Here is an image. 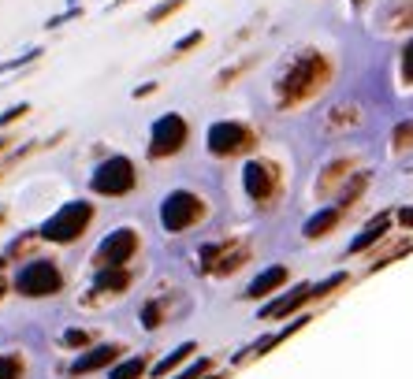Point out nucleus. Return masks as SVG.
<instances>
[{"label":"nucleus","instance_id":"32","mask_svg":"<svg viewBox=\"0 0 413 379\" xmlns=\"http://www.w3.org/2000/svg\"><path fill=\"white\" fill-rule=\"evenodd\" d=\"M250 63H253V60H242V63H235V67L220 71V75H216V86H231V78H238V75H242L246 67H250Z\"/></svg>","mask_w":413,"mask_h":379},{"label":"nucleus","instance_id":"9","mask_svg":"<svg viewBox=\"0 0 413 379\" xmlns=\"http://www.w3.org/2000/svg\"><path fill=\"white\" fill-rule=\"evenodd\" d=\"M242 190L253 205H272V197L279 193V168L272 160H250L242 168Z\"/></svg>","mask_w":413,"mask_h":379},{"label":"nucleus","instance_id":"28","mask_svg":"<svg viewBox=\"0 0 413 379\" xmlns=\"http://www.w3.org/2000/svg\"><path fill=\"white\" fill-rule=\"evenodd\" d=\"M63 346H71V349H82V346H89V331H82V327H71V331H63Z\"/></svg>","mask_w":413,"mask_h":379},{"label":"nucleus","instance_id":"33","mask_svg":"<svg viewBox=\"0 0 413 379\" xmlns=\"http://www.w3.org/2000/svg\"><path fill=\"white\" fill-rule=\"evenodd\" d=\"M402 78L413 82V38L402 45Z\"/></svg>","mask_w":413,"mask_h":379},{"label":"nucleus","instance_id":"3","mask_svg":"<svg viewBox=\"0 0 413 379\" xmlns=\"http://www.w3.org/2000/svg\"><path fill=\"white\" fill-rule=\"evenodd\" d=\"M134 186H138V168L123 153H112L108 160H100L89 175V190L100 193V197H127Z\"/></svg>","mask_w":413,"mask_h":379},{"label":"nucleus","instance_id":"5","mask_svg":"<svg viewBox=\"0 0 413 379\" xmlns=\"http://www.w3.org/2000/svg\"><path fill=\"white\" fill-rule=\"evenodd\" d=\"M187 142H190V123L179 112H164L160 119H153L145 153H149V160H168V156L187 149Z\"/></svg>","mask_w":413,"mask_h":379},{"label":"nucleus","instance_id":"10","mask_svg":"<svg viewBox=\"0 0 413 379\" xmlns=\"http://www.w3.org/2000/svg\"><path fill=\"white\" fill-rule=\"evenodd\" d=\"M119 354H123V346H112V342L86 349V354H82L75 365H71V376H89V372H100V368H116Z\"/></svg>","mask_w":413,"mask_h":379},{"label":"nucleus","instance_id":"36","mask_svg":"<svg viewBox=\"0 0 413 379\" xmlns=\"http://www.w3.org/2000/svg\"><path fill=\"white\" fill-rule=\"evenodd\" d=\"M399 224H402V227H406V230H413V205H410V208H402V212H399Z\"/></svg>","mask_w":413,"mask_h":379},{"label":"nucleus","instance_id":"14","mask_svg":"<svg viewBox=\"0 0 413 379\" xmlns=\"http://www.w3.org/2000/svg\"><path fill=\"white\" fill-rule=\"evenodd\" d=\"M354 160H332V164H328V168H324V175H320V182H317V193H320V197H324V193H332L335 186H339V182H346V179H354Z\"/></svg>","mask_w":413,"mask_h":379},{"label":"nucleus","instance_id":"30","mask_svg":"<svg viewBox=\"0 0 413 379\" xmlns=\"http://www.w3.org/2000/svg\"><path fill=\"white\" fill-rule=\"evenodd\" d=\"M26 112H30V105H26V100H19V105H12L8 112H0V127H12L15 119H23Z\"/></svg>","mask_w":413,"mask_h":379},{"label":"nucleus","instance_id":"1","mask_svg":"<svg viewBox=\"0 0 413 379\" xmlns=\"http://www.w3.org/2000/svg\"><path fill=\"white\" fill-rule=\"evenodd\" d=\"M328 82H332V60L317 49H301L298 56L283 67L279 82H275V105L298 108V105H306L309 97H317Z\"/></svg>","mask_w":413,"mask_h":379},{"label":"nucleus","instance_id":"27","mask_svg":"<svg viewBox=\"0 0 413 379\" xmlns=\"http://www.w3.org/2000/svg\"><path fill=\"white\" fill-rule=\"evenodd\" d=\"M34 60H41V49H26L23 56L4 60V63H0V75H4V71H19V67H26V63H34Z\"/></svg>","mask_w":413,"mask_h":379},{"label":"nucleus","instance_id":"22","mask_svg":"<svg viewBox=\"0 0 413 379\" xmlns=\"http://www.w3.org/2000/svg\"><path fill=\"white\" fill-rule=\"evenodd\" d=\"M357 119H361V116H357L354 105H339L335 112L328 116V131H339V127H354Z\"/></svg>","mask_w":413,"mask_h":379},{"label":"nucleus","instance_id":"24","mask_svg":"<svg viewBox=\"0 0 413 379\" xmlns=\"http://www.w3.org/2000/svg\"><path fill=\"white\" fill-rule=\"evenodd\" d=\"M179 8H187V0H160V4L153 8L149 15H145V23H164V19H171Z\"/></svg>","mask_w":413,"mask_h":379},{"label":"nucleus","instance_id":"6","mask_svg":"<svg viewBox=\"0 0 413 379\" xmlns=\"http://www.w3.org/2000/svg\"><path fill=\"white\" fill-rule=\"evenodd\" d=\"M257 145V134L253 127L238 123V119H220V123H213L205 131V149L220 156V160H227V156H242L250 153Z\"/></svg>","mask_w":413,"mask_h":379},{"label":"nucleus","instance_id":"2","mask_svg":"<svg viewBox=\"0 0 413 379\" xmlns=\"http://www.w3.org/2000/svg\"><path fill=\"white\" fill-rule=\"evenodd\" d=\"M89 224H94V205H89V201H67V205H60L38 227V235L45 238V242L67 246V242H78Z\"/></svg>","mask_w":413,"mask_h":379},{"label":"nucleus","instance_id":"39","mask_svg":"<svg viewBox=\"0 0 413 379\" xmlns=\"http://www.w3.org/2000/svg\"><path fill=\"white\" fill-rule=\"evenodd\" d=\"M0 224H4V208H0Z\"/></svg>","mask_w":413,"mask_h":379},{"label":"nucleus","instance_id":"8","mask_svg":"<svg viewBox=\"0 0 413 379\" xmlns=\"http://www.w3.org/2000/svg\"><path fill=\"white\" fill-rule=\"evenodd\" d=\"M134 253H138V230L134 227H116V230H108V238L97 246L94 264H97V272H105V268H127V261H134Z\"/></svg>","mask_w":413,"mask_h":379},{"label":"nucleus","instance_id":"37","mask_svg":"<svg viewBox=\"0 0 413 379\" xmlns=\"http://www.w3.org/2000/svg\"><path fill=\"white\" fill-rule=\"evenodd\" d=\"M12 142H15V138H8V134H0V153H12Z\"/></svg>","mask_w":413,"mask_h":379},{"label":"nucleus","instance_id":"13","mask_svg":"<svg viewBox=\"0 0 413 379\" xmlns=\"http://www.w3.org/2000/svg\"><path fill=\"white\" fill-rule=\"evenodd\" d=\"M287 283V268L283 264H275V268H264L261 275L250 283V290H246V298H264V294H272V290H279V286Z\"/></svg>","mask_w":413,"mask_h":379},{"label":"nucleus","instance_id":"34","mask_svg":"<svg viewBox=\"0 0 413 379\" xmlns=\"http://www.w3.org/2000/svg\"><path fill=\"white\" fill-rule=\"evenodd\" d=\"M38 145H41V142H30V145H23V149H12V153H8V164H15V160H26V156H30L34 149H38Z\"/></svg>","mask_w":413,"mask_h":379},{"label":"nucleus","instance_id":"18","mask_svg":"<svg viewBox=\"0 0 413 379\" xmlns=\"http://www.w3.org/2000/svg\"><path fill=\"white\" fill-rule=\"evenodd\" d=\"M145 372H149V360L145 357H127L116 368H108V379H142Z\"/></svg>","mask_w":413,"mask_h":379},{"label":"nucleus","instance_id":"23","mask_svg":"<svg viewBox=\"0 0 413 379\" xmlns=\"http://www.w3.org/2000/svg\"><path fill=\"white\" fill-rule=\"evenodd\" d=\"M142 323H145V331H157L160 323H164V298H153L149 305L142 309Z\"/></svg>","mask_w":413,"mask_h":379},{"label":"nucleus","instance_id":"17","mask_svg":"<svg viewBox=\"0 0 413 379\" xmlns=\"http://www.w3.org/2000/svg\"><path fill=\"white\" fill-rule=\"evenodd\" d=\"M194 349H198V342H182V346H179V349H171V354H168V357H164V360H157V365H153V368H149V372H153V376H157V379H160V376H168V372H171V368H179V365H182V360H187L190 354H194Z\"/></svg>","mask_w":413,"mask_h":379},{"label":"nucleus","instance_id":"38","mask_svg":"<svg viewBox=\"0 0 413 379\" xmlns=\"http://www.w3.org/2000/svg\"><path fill=\"white\" fill-rule=\"evenodd\" d=\"M205 379H224V376H205Z\"/></svg>","mask_w":413,"mask_h":379},{"label":"nucleus","instance_id":"31","mask_svg":"<svg viewBox=\"0 0 413 379\" xmlns=\"http://www.w3.org/2000/svg\"><path fill=\"white\" fill-rule=\"evenodd\" d=\"M343 283H346V275H343V272H335L332 279H324V283H317V286H313V298H324V294H332L335 286H343Z\"/></svg>","mask_w":413,"mask_h":379},{"label":"nucleus","instance_id":"7","mask_svg":"<svg viewBox=\"0 0 413 379\" xmlns=\"http://www.w3.org/2000/svg\"><path fill=\"white\" fill-rule=\"evenodd\" d=\"M15 290L23 294V298H52V294L63 290V275L60 268L52 261H30L19 268V275H15Z\"/></svg>","mask_w":413,"mask_h":379},{"label":"nucleus","instance_id":"15","mask_svg":"<svg viewBox=\"0 0 413 379\" xmlns=\"http://www.w3.org/2000/svg\"><path fill=\"white\" fill-rule=\"evenodd\" d=\"M388 230H391V212H380V216L369 219V227H365L361 235H357L354 242H350V253H361V249H369L372 242H380Z\"/></svg>","mask_w":413,"mask_h":379},{"label":"nucleus","instance_id":"35","mask_svg":"<svg viewBox=\"0 0 413 379\" xmlns=\"http://www.w3.org/2000/svg\"><path fill=\"white\" fill-rule=\"evenodd\" d=\"M153 94H157V82H142V86H134V100H145V97H153Z\"/></svg>","mask_w":413,"mask_h":379},{"label":"nucleus","instance_id":"29","mask_svg":"<svg viewBox=\"0 0 413 379\" xmlns=\"http://www.w3.org/2000/svg\"><path fill=\"white\" fill-rule=\"evenodd\" d=\"M209 368H213V360H205V357H198V360H194V365H190V368H182V372H179L176 379H201V376H205V372H209Z\"/></svg>","mask_w":413,"mask_h":379},{"label":"nucleus","instance_id":"25","mask_svg":"<svg viewBox=\"0 0 413 379\" xmlns=\"http://www.w3.org/2000/svg\"><path fill=\"white\" fill-rule=\"evenodd\" d=\"M0 379H23V360L12 354H0Z\"/></svg>","mask_w":413,"mask_h":379},{"label":"nucleus","instance_id":"12","mask_svg":"<svg viewBox=\"0 0 413 379\" xmlns=\"http://www.w3.org/2000/svg\"><path fill=\"white\" fill-rule=\"evenodd\" d=\"M131 283H134V272H131V268H105V272H97L94 290H97V294H123Z\"/></svg>","mask_w":413,"mask_h":379},{"label":"nucleus","instance_id":"19","mask_svg":"<svg viewBox=\"0 0 413 379\" xmlns=\"http://www.w3.org/2000/svg\"><path fill=\"white\" fill-rule=\"evenodd\" d=\"M365 186H369V171H357L354 179H350V182H346V186H343V193H339V208H343V212L350 208L354 201L361 197V190H365Z\"/></svg>","mask_w":413,"mask_h":379},{"label":"nucleus","instance_id":"21","mask_svg":"<svg viewBox=\"0 0 413 379\" xmlns=\"http://www.w3.org/2000/svg\"><path fill=\"white\" fill-rule=\"evenodd\" d=\"M391 149L394 153H410L413 149V119H406V123H399L391 131Z\"/></svg>","mask_w":413,"mask_h":379},{"label":"nucleus","instance_id":"26","mask_svg":"<svg viewBox=\"0 0 413 379\" xmlns=\"http://www.w3.org/2000/svg\"><path fill=\"white\" fill-rule=\"evenodd\" d=\"M205 41V34L201 30H190V34H182V38L176 41V49H171V56H187L190 49H198V45Z\"/></svg>","mask_w":413,"mask_h":379},{"label":"nucleus","instance_id":"11","mask_svg":"<svg viewBox=\"0 0 413 379\" xmlns=\"http://www.w3.org/2000/svg\"><path fill=\"white\" fill-rule=\"evenodd\" d=\"M309 298H313V286H298V290L283 294L279 301L264 305V309H261V320H279V316H287V312H295V309H301V305H306Z\"/></svg>","mask_w":413,"mask_h":379},{"label":"nucleus","instance_id":"40","mask_svg":"<svg viewBox=\"0 0 413 379\" xmlns=\"http://www.w3.org/2000/svg\"><path fill=\"white\" fill-rule=\"evenodd\" d=\"M0 298H4V283H0Z\"/></svg>","mask_w":413,"mask_h":379},{"label":"nucleus","instance_id":"16","mask_svg":"<svg viewBox=\"0 0 413 379\" xmlns=\"http://www.w3.org/2000/svg\"><path fill=\"white\" fill-rule=\"evenodd\" d=\"M339 219H343V208H339V205H335V208H320L317 216H309V219H306L301 235H306V238H324L332 227H339Z\"/></svg>","mask_w":413,"mask_h":379},{"label":"nucleus","instance_id":"20","mask_svg":"<svg viewBox=\"0 0 413 379\" xmlns=\"http://www.w3.org/2000/svg\"><path fill=\"white\" fill-rule=\"evenodd\" d=\"M388 26H391V30L413 26V0H394V4L388 8Z\"/></svg>","mask_w":413,"mask_h":379},{"label":"nucleus","instance_id":"4","mask_svg":"<svg viewBox=\"0 0 413 379\" xmlns=\"http://www.w3.org/2000/svg\"><path fill=\"white\" fill-rule=\"evenodd\" d=\"M157 216H160V227L168 230V235H182V230H190L194 224H201V216H205V201H201L194 190H171V193H164Z\"/></svg>","mask_w":413,"mask_h":379}]
</instances>
